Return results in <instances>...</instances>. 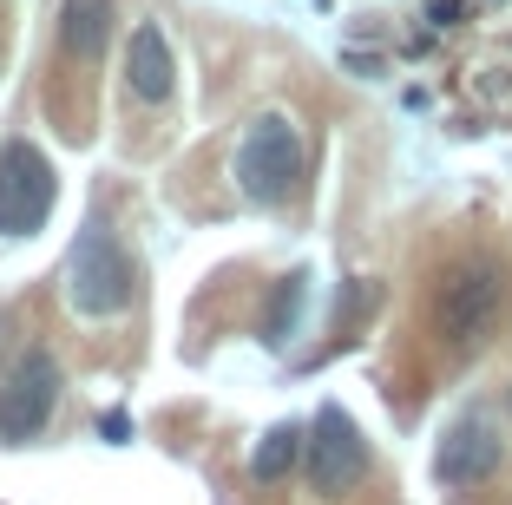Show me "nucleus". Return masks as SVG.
<instances>
[{
	"mask_svg": "<svg viewBox=\"0 0 512 505\" xmlns=\"http://www.w3.org/2000/svg\"><path fill=\"white\" fill-rule=\"evenodd\" d=\"M132 296H138V269L125 256V243L106 223H86L73 256H66V302L79 315H92V322H106V315L132 309Z\"/></svg>",
	"mask_w": 512,
	"mask_h": 505,
	"instance_id": "2",
	"label": "nucleus"
},
{
	"mask_svg": "<svg viewBox=\"0 0 512 505\" xmlns=\"http://www.w3.org/2000/svg\"><path fill=\"white\" fill-rule=\"evenodd\" d=\"M499 322H506V269H499L493 256H467V263H453L447 283H440V296H434L440 342L460 348V355H473Z\"/></svg>",
	"mask_w": 512,
	"mask_h": 505,
	"instance_id": "1",
	"label": "nucleus"
},
{
	"mask_svg": "<svg viewBox=\"0 0 512 505\" xmlns=\"http://www.w3.org/2000/svg\"><path fill=\"white\" fill-rule=\"evenodd\" d=\"M53 401H60V361L46 348H27L0 381V440H40L53 420Z\"/></svg>",
	"mask_w": 512,
	"mask_h": 505,
	"instance_id": "6",
	"label": "nucleus"
},
{
	"mask_svg": "<svg viewBox=\"0 0 512 505\" xmlns=\"http://www.w3.org/2000/svg\"><path fill=\"white\" fill-rule=\"evenodd\" d=\"M302 466H309V486H316L322 499L355 492L368 479V440H362V427H355L342 407H322L316 427L302 433Z\"/></svg>",
	"mask_w": 512,
	"mask_h": 505,
	"instance_id": "5",
	"label": "nucleus"
},
{
	"mask_svg": "<svg viewBox=\"0 0 512 505\" xmlns=\"http://www.w3.org/2000/svg\"><path fill=\"white\" fill-rule=\"evenodd\" d=\"M125 86H132V99H145V105H165L171 86H178V60H171V40H165L158 20L132 27V46H125Z\"/></svg>",
	"mask_w": 512,
	"mask_h": 505,
	"instance_id": "8",
	"label": "nucleus"
},
{
	"mask_svg": "<svg viewBox=\"0 0 512 505\" xmlns=\"http://www.w3.org/2000/svg\"><path fill=\"white\" fill-rule=\"evenodd\" d=\"M0 335H7V322H0Z\"/></svg>",
	"mask_w": 512,
	"mask_h": 505,
	"instance_id": "12",
	"label": "nucleus"
},
{
	"mask_svg": "<svg viewBox=\"0 0 512 505\" xmlns=\"http://www.w3.org/2000/svg\"><path fill=\"white\" fill-rule=\"evenodd\" d=\"M112 20H119L112 0H60V46L73 60H99L112 40Z\"/></svg>",
	"mask_w": 512,
	"mask_h": 505,
	"instance_id": "9",
	"label": "nucleus"
},
{
	"mask_svg": "<svg viewBox=\"0 0 512 505\" xmlns=\"http://www.w3.org/2000/svg\"><path fill=\"white\" fill-rule=\"evenodd\" d=\"M302 283H309V276H289V283L276 289L270 322H263V342H289V328H296V315H302Z\"/></svg>",
	"mask_w": 512,
	"mask_h": 505,
	"instance_id": "11",
	"label": "nucleus"
},
{
	"mask_svg": "<svg viewBox=\"0 0 512 505\" xmlns=\"http://www.w3.org/2000/svg\"><path fill=\"white\" fill-rule=\"evenodd\" d=\"M53 197H60V178L46 151L27 138H7L0 145V237H33L53 217Z\"/></svg>",
	"mask_w": 512,
	"mask_h": 505,
	"instance_id": "4",
	"label": "nucleus"
},
{
	"mask_svg": "<svg viewBox=\"0 0 512 505\" xmlns=\"http://www.w3.org/2000/svg\"><path fill=\"white\" fill-rule=\"evenodd\" d=\"M302 466V427H270L263 433V446H256L250 473L263 479V486H276V479H289Z\"/></svg>",
	"mask_w": 512,
	"mask_h": 505,
	"instance_id": "10",
	"label": "nucleus"
},
{
	"mask_svg": "<svg viewBox=\"0 0 512 505\" xmlns=\"http://www.w3.org/2000/svg\"><path fill=\"white\" fill-rule=\"evenodd\" d=\"M499 466H506V440H499V420L480 414V407H467V414L440 433V446H434V479L447 492L486 486Z\"/></svg>",
	"mask_w": 512,
	"mask_h": 505,
	"instance_id": "7",
	"label": "nucleus"
},
{
	"mask_svg": "<svg viewBox=\"0 0 512 505\" xmlns=\"http://www.w3.org/2000/svg\"><path fill=\"white\" fill-rule=\"evenodd\" d=\"M296 184H302V132L283 112H263L237 145V191L250 204H283Z\"/></svg>",
	"mask_w": 512,
	"mask_h": 505,
	"instance_id": "3",
	"label": "nucleus"
}]
</instances>
